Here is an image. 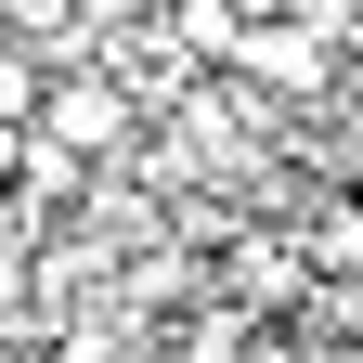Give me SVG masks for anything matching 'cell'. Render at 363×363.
Listing matches in <instances>:
<instances>
[{
	"label": "cell",
	"mask_w": 363,
	"mask_h": 363,
	"mask_svg": "<svg viewBox=\"0 0 363 363\" xmlns=\"http://www.w3.org/2000/svg\"><path fill=\"white\" fill-rule=\"evenodd\" d=\"M13 298H26V259H13V247H0V311H13Z\"/></svg>",
	"instance_id": "6"
},
{
	"label": "cell",
	"mask_w": 363,
	"mask_h": 363,
	"mask_svg": "<svg viewBox=\"0 0 363 363\" xmlns=\"http://www.w3.org/2000/svg\"><path fill=\"white\" fill-rule=\"evenodd\" d=\"M234 286H247V298H298V259H286V247H247Z\"/></svg>",
	"instance_id": "5"
},
{
	"label": "cell",
	"mask_w": 363,
	"mask_h": 363,
	"mask_svg": "<svg viewBox=\"0 0 363 363\" xmlns=\"http://www.w3.org/2000/svg\"><path fill=\"white\" fill-rule=\"evenodd\" d=\"M39 130H52L65 156H117V143H130V91H117L104 65H78V78H52V104H39Z\"/></svg>",
	"instance_id": "1"
},
{
	"label": "cell",
	"mask_w": 363,
	"mask_h": 363,
	"mask_svg": "<svg viewBox=\"0 0 363 363\" xmlns=\"http://www.w3.org/2000/svg\"><path fill=\"white\" fill-rule=\"evenodd\" d=\"M39 104H52V78H39V52H26V39H0V117H39Z\"/></svg>",
	"instance_id": "4"
},
{
	"label": "cell",
	"mask_w": 363,
	"mask_h": 363,
	"mask_svg": "<svg viewBox=\"0 0 363 363\" xmlns=\"http://www.w3.org/2000/svg\"><path fill=\"white\" fill-rule=\"evenodd\" d=\"M234 65L259 91H325V39L311 26H234Z\"/></svg>",
	"instance_id": "2"
},
{
	"label": "cell",
	"mask_w": 363,
	"mask_h": 363,
	"mask_svg": "<svg viewBox=\"0 0 363 363\" xmlns=\"http://www.w3.org/2000/svg\"><path fill=\"white\" fill-rule=\"evenodd\" d=\"M298 247H311V259H337V272H363V195H337L325 220H298Z\"/></svg>",
	"instance_id": "3"
}]
</instances>
